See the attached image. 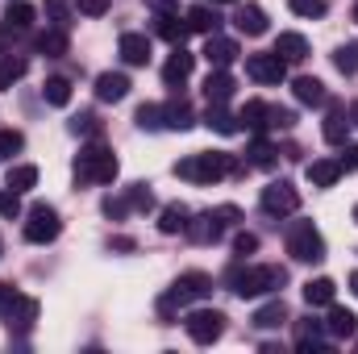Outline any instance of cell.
<instances>
[{
	"label": "cell",
	"mask_w": 358,
	"mask_h": 354,
	"mask_svg": "<svg viewBox=\"0 0 358 354\" xmlns=\"http://www.w3.org/2000/svg\"><path fill=\"white\" fill-rule=\"evenodd\" d=\"M59 229H63V221H59V213H55L50 204H34V208L25 213V242L46 246V242L59 238Z\"/></svg>",
	"instance_id": "cell-7"
},
{
	"label": "cell",
	"mask_w": 358,
	"mask_h": 354,
	"mask_svg": "<svg viewBox=\"0 0 358 354\" xmlns=\"http://www.w3.org/2000/svg\"><path fill=\"white\" fill-rule=\"evenodd\" d=\"M13 296H17V288H13V283H0V309H4Z\"/></svg>",
	"instance_id": "cell-50"
},
{
	"label": "cell",
	"mask_w": 358,
	"mask_h": 354,
	"mask_svg": "<svg viewBox=\"0 0 358 354\" xmlns=\"http://www.w3.org/2000/svg\"><path fill=\"white\" fill-rule=\"evenodd\" d=\"M334 292H338V283H334V279H325V275L304 283V300H308L313 309H321V304H334Z\"/></svg>",
	"instance_id": "cell-28"
},
{
	"label": "cell",
	"mask_w": 358,
	"mask_h": 354,
	"mask_svg": "<svg viewBox=\"0 0 358 354\" xmlns=\"http://www.w3.org/2000/svg\"><path fill=\"white\" fill-rule=\"evenodd\" d=\"M155 29H159V38H167L171 46H183V38L192 34L187 21H179L176 13H159V17H155Z\"/></svg>",
	"instance_id": "cell-24"
},
{
	"label": "cell",
	"mask_w": 358,
	"mask_h": 354,
	"mask_svg": "<svg viewBox=\"0 0 358 354\" xmlns=\"http://www.w3.org/2000/svg\"><path fill=\"white\" fill-rule=\"evenodd\" d=\"M213 4H238V0H213Z\"/></svg>",
	"instance_id": "cell-55"
},
{
	"label": "cell",
	"mask_w": 358,
	"mask_h": 354,
	"mask_svg": "<svg viewBox=\"0 0 358 354\" xmlns=\"http://www.w3.org/2000/svg\"><path fill=\"white\" fill-rule=\"evenodd\" d=\"M355 221H358V204H355Z\"/></svg>",
	"instance_id": "cell-57"
},
{
	"label": "cell",
	"mask_w": 358,
	"mask_h": 354,
	"mask_svg": "<svg viewBox=\"0 0 358 354\" xmlns=\"http://www.w3.org/2000/svg\"><path fill=\"white\" fill-rule=\"evenodd\" d=\"M117 50H121V59H125L129 67H146V63H150V38H146V34H121Z\"/></svg>",
	"instance_id": "cell-12"
},
{
	"label": "cell",
	"mask_w": 358,
	"mask_h": 354,
	"mask_svg": "<svg viewBox=\"0 0 358 354\" xmlns=\"http://www.w3.org/2000/svg\"><path fill=\"white\" fill-rule=\"evenodd\" d=\"M34 4H25V0H8V8H4V25L8 29H29L34 25Z\"/></svg>",
	"instance_id": "cell-29"
},
{
	"label": "cell",
	"mask_w": 358,
	"mask_h": 354,
	"mask_svg": "<svg viewBox=\"0 0 358 354\" xmlns=\"http://www.w3.org/2000/svg\"><path fill=\"white\" fill-rule=\"evenodd\" d=\"M325 330L334 334V338H355L358 334V317L350 309H342V304H329V321H325Z\"/></svg>",
	"instance_id": "cell-21"
},
{
	"label": "cell",
	"mask_w": 358,
	"mask_h": 354,
	"mask_svg": "<svg viewBox=\"0 0 358 354\" xmlns=\"http://www.w3.org/2000/svg\"><path fill=\"white\" fill-rule=\"evenodd\" d=\"M163 121H167V129H192L196 113H192V104L179 96V100H167V104H163Z\"/></svg>",
	"instance_id": "cell-25"
},
{
	"label": "cell",
	"mask_w": 358,
	"mask_h": 354,
	"mask_svg": "<svg viewBox=\"0 0 358 354\" xmlns=\"http://www.w3.org/2000/svg\"><path fill=\"white\" fill-rule=\"evenodd\" d=\"M355 21H358V4H355Z\"/></svg>",
	"instance_id": "cell-56"
},
{
	"label": "cell",
	"mask_w": 358,
	"mask_h": 354,
	"mask_svg": "<svg viewBox=\"0 0 358 354\" xmlns=\"http://www.w3.org/2000/svg\"><path fill=\"white\" fill-rule=\"evenodd\" d=\"M204 296H213V275H204V271H183L176 283H171V296L163 300V313L171 309V304H187V300H204Z\"/></svg>",
	"instance_id": "cell-8"
},
{
	"label": "cell",
	"mask_w": 358,
	"mask_h": 354,
	"mask_svg": "<svg viewBox=\"0 0 358 354\" xmlns=\"http://www.w3.org/2000/svg\"><path fill=\"white\" fill-rule=\"evenodd\" d=\"M338 163H342V171H358V146H346Z\"/></svg>",
	"instance_id": "cell-49"
},
{
	"label": "cell",
	"mask_w": 358,
	"mask_h": 354,
	"mask_svg": "<svg viewBox=\"0 0 358 354\" xmlns=\"http://www.w3.org/2000/svg\"><path fill=\"white\" fill-rule=\"evenodd\" d=\"M0 255H4V242H0Z\"/></svg>",
	"instance_id": "cell-58"
},
{
	"label": "cell",
	"mask_w": 358,
	"mask_h": 354,
	"mask_svg": "<svg viewBox=\"0 0 358 354\" xmlns=\"http://www.w3.org/2000/svg\"><path fill=\"white\" fill-rule=\"evenodd\" d=\"M46 17H50L55 29H67L71 25V4L67 0H46Z\"/></svg>",
	"instance_id": "cell-39"
},
{
	"label": "cell",
	"mask_w": 358,
	"mask_h": 354,
	"mask_svg": "<svg viewBox=\"0 0 358 354\" xmlns=\"http://www.w3.org/2000/svg\"><path fill=\"white\" fill-rule=\"evenodd\" d=\"M283 321H287V304H283V300H271V304H263V309L255 313V325H259V330H279Z\"/></svg>",
	"instance_id": "cell-32"
},
{
	"label": "cell",
	"mask_w": 358,
	"mask_h": 354,
	"mask_svg": "<svg viewBox=\"0 0 358 354\" xmlns=\"http://www.w3.org/2000/svg\"><path fill=\"white\" fill-rule=\"evenodd\" d=\"M183 330H187V338L196 346H213L225 334V313H217V309H192L183 317Z\"/></svg>",
	"instance_id": "cell-6"
},
{
	"label": "cell",
	"mask_w": 358,
	"mask_h": 354,
	"mask_svg": "<svg viewBox=\"0 0 358 354\" xmlns=\"http://www.w3.org/2000/svg\"><path fill=\"white\" fill-rule=\"evenodd\" d=\"M334 67L342 76H358V42H346V46L334 50Z\"/></svg>",
	"instance_id": "cell-36"
},
{
	"label": "cell",
	"mask_w": 358,
	"mask_h": 354,
	"mask_svg": "<svg viewBox=\"0 0 358 354\" xmlns=\"http://www.w3.org/2000/svg\"><path fill=\"white\" fill-rule=\"evenodd\" d=\"M204 59H208V67H229V63L238 59V42H234V38H217V34H208V42H204Z\"/></svg>",
	"instance_id": "cell-16"
},
{
	"label": "cell",
	"mask_w": 358,
	"mask_h": 354,
	"mask_svg": "<svg viewBox=\"0 0 358 354\" xmlns=\"http://www.w3.org/2000/svg\"><path fill=\"white\" fill-rule=\"evenodd\" d=\"M304 176H308L313 187H334V183L342 179V163H338V159H317V163L304 167Z\"/></svg>",
	"instance_id": "cell-19"
},
{
	"label": "cell",
	"mask_w": 358,
	"mask_h": 354,
	"mask_svg": "<svg viewBox=\"0 0 358 354\" xmlns=\"http://www.w3.org/2000/svg\"><path fill=\"white\" fill-rule=\"evenodd\" d=\"M25 71H29V63H25L21 55H4V59H0V88H13Z\"/></svg>",
	"instance_id": "cell-34"
},
{
	"label": "cell",
	"mask_w": 358,
	"mask_h": 354,
	"mask_svg": "<svg viewBox=\"0 0 358 354\" xmlns=\"http://www.w3.org/2000/svg\"><path fill=\"white\" fill-rule=\"evenodd\" d=\"M242 221V213L234 208V204H221V208H208V213H200V217H187V238L192 242H200V246H208V242H221V234L229 229V225H238Z\"/></svg>",
	"instance_id": "cell-4"
},
{
	"label": "cell",
	"mask_w": 358,
	"mask_h": 354,
	"mask_svg": "<svg viewBox=\"0 0 358 354\" xmlns=\"http://www.w3.org/2000/svg\"><path fill=\"white\" fill-rule=\"evenodd\" d=\"M125 96H129V76H121V71H104V76H96V100L117 104V100H125Z\"/></svg>",
	"instance_id": "cell-13"
},
{
	"label": "cell",
	"mask_w": 358,
	"mask_h": 354,
	"mask_svg": "<svg viewBox=\"0 0 358 354\" xmlns=\"http://www.w3.org/2000/svg\"><path fill=\"white\" fill-rule=\"evenodd\" d=\"M38 50H42V55H50V59L67 55V29H46V34L38 38Z\"/></svg>",
	"instance_id": "cell-35"
},
{
	"label": "cell",
	"mask_w": 358,
	"mask_h": 354,
	"mask_svg": "<svg viewBox=\"0 0 358 354\" xmlns=\"http://www.w3.org/2000/svg\"><path fill=\"white\" fill-rule=\"evenodd\" d=\"M238 121H242L246 129L263 134V129H271V104H263V100H246L242 113H238Z\"/></svg>",
	"instance_id": "cell-23"
},
{
	"label": "cell",
	"mask_w": 358,
	"mask_h": 354,
	"mask_svg": "<svg viewBox=\"0 0 358 354\" xmlns=\"http://www.w3.org/2000/svg\"><path fill=\"white\" fill-rule=\"evenodd\" d=\"M292 92H296V100H300V104H308V108H317V104H325V100H329V92H325V84H321L317 76H300V80L292 84Z\"/></svg>",
	"instance_id": "cell-20"
},
{
	"label": "cell",
	"mask_w": 358,
	"mask_h": 354,
	"mask_svg": "<svg viewBox=\"0 0 358 354\" xmlns=\"http://www.w3.org/2000/svg\"><path fill=\"white\" fill-rule=\"evenodd\" d=\"M0 217H8V221L21 217V200H17V192H8V187L0 192Z\"/></svg>",
	"instance_id": "cell-43"
},
{
	"label": "cell",
	"mask_w": 358,
	"mask_h": 354,
	"mask_svg": "<svg viewBox=\"0 0 358 354\" xmlns=\"http://www.w3.org/2000/svg\"><path fill=\"white\" fill-rule=\"evenodd\" d=\"M287 255H292L296 263H321V259H325V238H321V229H317L313 221H296V225L287 229Z\"/></svg>",
	"instance_id": "cell-5"
},
{
	"label": "cell",
	"mask_w": 358,
	"mask_h": 354,
	"mask_svg": "<svg viewBox=\"0 0 358 354\" xmlns=\"http://www.w3.org/2000/svg\"><path fill=\"white\" fill-rule=\"evenodd\" d=\"M0 317L8 321V330H29V325L38 321V300H34V296H21V292H17V296H13V300H8V304L0 309Z\"/></svg>",
	"instance_id": "cell-11"
},
{
	"label": "cell",
	"mask_w": 358,
	"mask_h": 354,
	"mask_svg": "<svg viewBox=\"0 0 358 354\" xmlns=\"http://www.w3.org/2000/svg\"><path fill=\"white\" fill-rule=\"evenodd\" d=\"M150 4H155L159 13H167V4H171V0H150Z\"/></svg>",
	"instance_id": "cell-53"
},
{
	"label": "cell",
	"mask_w": 358,
	"mask_h": 354,
	"mask_svg": "<svg viewBox=\"0 0 358 354\" xmlns=\"http://www.w3.org/2000/svg\"><path fill=\"white\" fill-rule=\"evenodd\" d=\"M259 204H263V213H267V217H287V213H296V208H300V192H296L287 179H275V183L263 187Z\"/></svg>",
	"instance_id": "cell-9"
},
{
	"label": "cell",
	"mask_w": 358,
	"mask_h": 354,
	"mask_svg": "<svg viewBox=\"0 0 358 354\" xmlns=\"http://www.w3.org/2000/svg\"><path fill=\"white\" fill-rule=\"evenodd\" d=\"M234 25H238V34L259 38V34H267V13H263L259 4H242V8L234 13Z\"/></svg>",
	"instance_id": "cell-17"
},
{
	"label": "cell",
	"mask_w": 358,
	"mask_h": 354,
	"mask_svg": "<svg viewBox=\"0 0 358 354\" xmlns=\"http://www.w3.org/2000/svg\"><path fill=\"white\" fill-rule=\"evenodd\" d=\"M246 76L255 80V84H283L287 80V63L271 50V55H250L246 59Z\"/></svg>",
	"instance_id": "cell-10"
},
{
	"label": "cell",
	"mask_w": 358,
	"mask_h": 354,
	"mask_svg": "<svg viewBox=\"0 0 358 354\" xmlns=\"http://www.w3.org/2000/svg\"><path fill=\"white\" fill-rule=\"evenodd\" d=\"M234 171H242V167L225 150H200V155H187L183 163H176V176L187 179V183H217V179L234 176Z\"/></svg>",
	"instance_id": "cell-1"
},
{
	"label": "cell",
	"mask_w": 358,
	"mask_h": 354,
	"mask_svg": "<svg viewBox=\"0 0 358 354\" xmlns=\"http://www.w3.org/2000/svg\"><path fill=\"white\" fill-rule=\"evenodd\" d=\"M113 179H117V155H113L108 146L92 142V146H84V150L76 155V183H80V187L113 183Z\"/></svg>",
	"instance_id": "cell-3"
},
{
	"label": "cell",
	"mask_w": 358,
	"mask_h": 354,
	"mask_svg": "<svg viewBox=\"0 0 358 354\" xmlns=\"http://www.w3.org/2000/svg\"><path fill=\"white\" fill-rule=\"evenodd\" d=\"M275 163H279V150H275L271 142H263V138H259V142L250 146V167H263V171H271Z\"/></svg>",
	"instance_id": "cell-37"
},
{
	"label": "cell",
	"mask_w": 358,
	"mask_h": 354,
	"mask_svg": "<svg viewBox=\"0 0 358 354\" xmlns=\"http://www.w3.org/2000/svg\"><path fill=\"white\" fill-rule=\"evenodd\" d=\"M346 117H350V125H358V100L350 104V113H346Z\"/></svg>",
	"instance_id": "cell-52"
},
{
	"label": "cell",
	"mask_w": 358,
	"mask_h": 354,
	"mask_svg": "<svg viewBox=\"0 0 358 354\" xmlns=\"http://www.w3.org/2000/svg\"><path fill=\"white\" fill-rule=\"evenodd\" d=\"M187 217H192V213H187L183 204H167V208L159 213V234H183V229H187Z\"/></svg>",
	"instance_id": "cell-30"
},
{
	"label": "cell",
	"mask_w": 358,
	"mask_h": 354,
	"mask_svg": "<svg viewBox=\"0 0 358 354\" xmlns=\"http://www.w3.org/2000/svg\"><path fill=\"white\" fill-rule=\"evenodd\" d=\"M287 283V271L283 267H234L229 271V288L242 296V300H255V296H267L275 288H283Z\"/></svg>",
	"instance_id": "cell-2"
},
{
	"label": "cell",
	"mask_w": 358,
	"mask_h": 354,
	"mask_svg": "<svg viewBox=\"0 0 358 354\" xmlns=\"http://www.w3.org/2000/svg\"><path fill=\"white\" fill-rule=\"evenodd\" d=\"M42 96H46V104H55V108L71 104V80H63V76H50V80L42 84Z\"/></svg>",
	"instance_id": "cell-33"
},
{
	"label": "cell",
	"mask_w": 358,
	"mask_h": 354,
	"mask_svg": "<svg viewBox=\"0 0 358 354\" xmlns=\"http://www.w3.org/2000/svg\"><path fill=\"white\" fill-rule=\"evenodd\" d=\"M138 125L142 129H163L167 121H163V104H142L138 108Z\"/></svg>",
	"instance_id": "cell-41"
},
{
	"label": "cell",
	"mask_w": 358,
	"mask_h": 354,
	"mask_svg": "<svg viewBox=\"0 0 358 354\" xmlns=\"http://www.w3.org/2000/svg\"><path fill=\"white\" fill-rule=\"evenodd\" d=\"M71 134H100V121L92 113H80V117H71Z\"/></svg>",
	"instance_id": "cell-44"
},
{
	"label": "cell",
	"mask_w": 358,
	"mask_h": 354,
	"mask_svg": "<svg viewBox=\"0 0 358 354\" xmlns=\"http://www.w3.org/2000/svg\"><path fill=\"white\" fill-rule=\"evenodd\" d=\"M204 125L208 129H217V134H238L242 129V121L225 108V104H208V113H204Z\"/></svg>",
	"instance_id": "cell-26"
},
{
	"label": "cell",
	"mask_w": 358,
	"mask_h": 354,
	"mask_svg": "<svg viewBox=\"0 0 358 354\" xmlns=\"http://www.w3.org/2000/svg\"><path fill=\"white\" fill-rule=\"evenodd\" d=\"M296 125V113L292 108H275L271 104V129H292Z\"/></svg>",
	"instance_id": "cell-45"
},
{
	"label": "cell",
	"mask_w": 358,
	"mask_h": 354,
	"mask_svg": "<svg viewBox=\"0 0 358 354\" xmlns=\"http://www.w3.org/2000/svg\"><path fill=\"white\" fill-rule=\"evenodd\" d=\"M350 292H355V296H358V271H355V275H350Z\"/></svg>",
	"instance_id": "cell-54"
},
{
	"label": "cell",
	"mask_w": 358,
	"mask_h": 354,
	"mask_svg": "<svg viewBox=\"0 0 358 354\" xmlns=\"http://www.w3.org/2000/svg\"><path fill=\"white\" fill-rule=\"evenodd\" d=\"M76 8H80L84 17H104V13H108V0H76Z\"/></svg>",
	"instance_id": "cell-47"
},
{
	"label": "cell",
	"mask_w": 358,
	"mask_h": 354,
	"mask_svg": "<svg viewBox=\"0 0 358 354\" xmlns=\"http://www.w3.org/2000/svg\"><path fill=\"white\" fill-rule=\"evenodd\" d=\"M287 8L296 13V17H325V0H287Z\"/></svg>",
	"instance_id": "cell-42"
},
{
	"label": "cell",
	"mask_w": 358,
	"mask_h": 354,
	"mask_svg": "<svg viewBox=\"0 0 358 354\" xmlns=\"http://www.w3.org/2000/svg\"><path fill=\"white\" fill-rule=\"evenodd\" d=\"M204 96H208V104H225L234 96V76L225 67H213L208 80H204Z\"/></svg>",
	"instance_id": "cell-18"
},
{
	"label": "cell",
	"mask_w": 358,
	"mask_h": 354,
	"mask_svg": "<svg viewBox=\"0 0 358 354\" xmlns=\"http://www.w3.org/2000/svg\"><path fill=\"white\" fill-rule=\"evenodd\" d=\"M275 55H279L283 63H304V59H308V38L287 29V34L275 38Z\"/></svg>",
	"instance_id": "cell-15"
},
{
	"label": "cell",
	"mask_w": 358,
	"mask_h": 354,
	"mask_svg": "<svg viewBox=\"0 0 358 354\" xmlns=\"http://www.w3.org/2000/svg\"><path fill=\"white\" fill-rule=\"evenodd\" d=\"M125 200H129V208H138V213H150V208H155V196H150L146 183H134V187L125 192Z\"/></svg>",
	"instance_id": "cell-38"
},
{
	"label": "cell",
	"mask_w": 358,
	"mask_h": 354,
	"mask_svg": "<svg viewBox=\"0 0 358 354\" xmlns=\"http://www.w3.org/2000/svg\"><path fill=\"white\" fill-rule=\"evenodd\" d=\"M125 213H129V200H125V196H117V200L108 196V200H104V217L117 221V217H125Z\"/></svg>",
	"instance_id": "cell-48"
},
{
	"label": "cell",
	"mask_w": 358,
	"mask_h": 354,
	"mask_svg": "<svg viewBox=\"0 0 358 354\" xmlns=\"http://www.w3.org/2000/svg\"><path fill=\"white\" fill-rule=\"evenodd\" d=\"M255 250H259V238H255V234H238V238H234V255H238V259H246V255H255Z\"/></svg>",
	"instance_id": "cell-46"
},
{
	"label": "cell",
	"mask_w": 358,
	"mask_h": 354,
	"mask_svg": "<svg viewBox=\"0 0 358 354\" xmlns=\"http://www.w3.org/2000/svg\"><path fill=\"white\" fill-rule=\"evenodd\" d=\"M21 146H25V134L21 129H0V159L21 155Z\"/></svg>",
	"instance_id": "cell-40"
},
{
	"label": "cell",
	"mask_w": 358,
	"mask_h": 354,
	"mask_svg": "<svg viewBox=\"0 0 358 354\" xmlns=\"http://www.w3.org/2000/svg\"><path fill=\"white\" fill-rule=\"evenodd\" d=\"M346 129H350V121H346V113L334 104V108H329V117H325V125H321L325 142H329V146H342V142H346Z\"/></svg>",
	"instance_id": "cell-27"
},
{
	"label": "cell",
	"mask_w": 358,
	"mask_h": 354,
	"mask_svg": "<svg viewBox=\"0 0 358 354\" xmlns=\"http://www.w3.org/2000/svg\"><path fill=\"white\" fill-rule=\"evenodd\" d=\"M192 67H196V55H187L183 46H176V55H171V59L163 63V80H167L171 88H179V84H187Z\"/></svg>",
	"instance_id": "cell-14"
},
{
	"label": "cell",
	"mask_w": 358,
	"mask_h": 354,
	"mask_svg": "<svg viewBox=\"0 0 358 354\" xmlns=\"http://www.w3.org/2000/svg\"><path fill=\"white\" fill-rule=\"evenodd\" d=\"M183 21H187L192 34H217V25H221V17L213 13V4H192Z\"/></svg>",
	"instance_id": "cell-22"
},
{
	"label": "cell",
	"mask_w": 358,
	"mask_h": 354,
	"mask_svg": "<svg viewBox=\"0 0 358 354\" xmlns=\"http://www.w3.org/2000/svg\"><path fill=\"white\" fill-rule=\"evenodd\" d=\"M34 183H38V167H29V163L8 167V176H4V187H8V192H17V196H21V192H29Z\"/></svg>",
	"instance_id": "cell-31"
},
{
	"label": "cell",
	"mask_w": 358,
	"mask_h": 354,
	"mask_svg": "<svg viewBox=\"0 0 358 354\" xmlns=\"http://www.w3.org/2000/svg\"><path fill=\"white\" fill-rule=\"evenodd\" d=\"M108 246H113V250H134V242H129V238H113Z\"/></svg>",
	"instance_id": "cell-51"
}]
</instances>
